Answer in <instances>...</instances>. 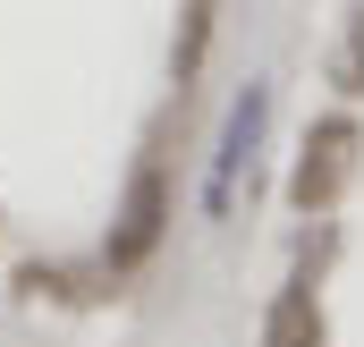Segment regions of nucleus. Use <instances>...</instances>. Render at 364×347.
<instances>
[{
	"mask_svg": "<svg viewBox=\"0 0 364 347\" xmlns=\"http://www.w3.org/2000/svg\"><path fill=\"white\" fill-rule=\"evenodd\" d=\"M119 279H77V271H60V262H17V297L34 305V297H51V305H93V297H110Z\"/></svg>",
	"mask_w": 364,
	"mask_h": 347,
	"instance_id": "423d86ee",
	"label": "nucleus"
},
{
	"mask_svg": "<svg viewBox=\"0 0 364 347\" xmlns=\"http://www.w3.org/2000/svg\"><path fill=\"white\" fill-rule=\"evenodd\" d=\"M331 85L356 102L364 93V17H348V43H339V60H331Z\"/></svg>",
	"mask_w": 364,
	"mask_h": 347,
	"instance_id": "0eeeda50",
	"label": "nucleus"
},
{
	"mask_svg": "<svg viewBox=\"0 0 364 347\" xmlns=\"http://www.w3.org/2000/svg\"><path fill=\"white\" fill-rule=\"evenodd\" d=\"M356 153H364V127L356 110H322L314 127H305V144H296V170H288V212H331L339 195H348V178H356Z\"/></svg>",
	"mask_w": 364,
	"mask_h": 347,
	"instance_id": "f03ea898",
	"label": "nucleus"
},
{
	"mask_svg": "<svg viewBox=\"0 0 364 347\" xmlns=\"http://www.w3.org/2000/svg\"><path fill=\"white\" fill-rule=\"evenodd\" d=\"M322 339H331L322 297H314V279L296 271L288 288H272V305H263V347H322Z\"/></svg>",
	"mask_w": 364,
	"mask_h": 347,
	"instance_id": "20e7f679",
	"label": "nucleus"
},
{
	"mask_svg": "<svg viewBox=\"0 0 364 347\" xmlns=\"http://www.w3.org/2000/svg\"><path fill=\"white\" fill-rule=\"evenodd\" d=\"M170 220H178V186H170V153H161V136H153V144L136 153V170H127V195H119V212H110L102 271H110V279H136L144 262L161 255Z\"/></svg>",
	"mask_w": 364,
	"mask_h": 347,
	"instance_id": "f257e3e1",
	"label": "nucleus"
},
{
	"mask_svg": "<svg viewBox=\"0 0 364 347\" xmlns=\"http://www.w3.org/2000/svg\"><path fill=\"white\" fill-rule=\"evenodd\" d=\"M263 119H272V85H246L237 102H229L220 144H212V186H203V212H212V220H229L237 170H246V161H255V144H263Z\"/></svg>",
	"mask_w": 364,
	"mask_h": 347,
	"instance_id": "7ed1b4c3",
	"label": "nucleus"
},
{
	"mask_svg": "<svg viewBox=\"0 0 364 347\" xmlns=\"http://www.w3.org/2000/svg\"><path fill=\"white\" fill-rule=\"evenodd\" d=\"M212 26H220V0H186V9H178V43H170V85H195V77H203Z\"/></svg>",
	"mask_w": 364,
	"mask_h": 347,
	"instance_id": "39448f33",
	"label": "nucleus"
}]
</instances>
